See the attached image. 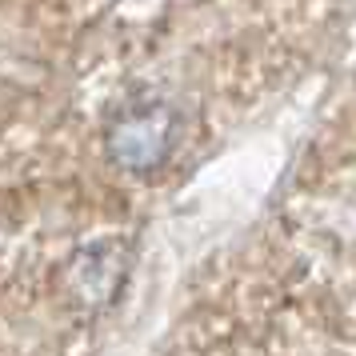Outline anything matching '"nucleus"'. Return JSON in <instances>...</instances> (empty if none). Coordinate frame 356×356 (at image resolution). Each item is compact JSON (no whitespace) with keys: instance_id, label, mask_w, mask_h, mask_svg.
<instances>
[{"instance_id":"nucleus-2","label":"nucleus","mask_w":356,"mask_h":356,"mask_svg":"<svg viewBox=\"0 0 356 356\" xmlns=\"http://www.w3.org/2000/svg\"><path fill=\"white\" fill-rule=\"evenodd\" d=\"M124 276V257L120 244H92L72 260V292L84 305H104L113 300L116 284Z\"/></svg>"},{"instance_id":"nucleus-1","label":"nucleus","mask_w":356,"mask_h":356,"mask_svg":"<svg viewBox=\"0 0 356 356\" xmlns=\"http://www.w3.org/2000/svg\"><path fill=\"white\" fill-rule=\"evenodd\" d=\"M104 148H108L113 164H120V168L152 172L177 148V113L161 100L132 104L129 113H120L113 120V129L104 136Z\"/></svg>"}]
</instances>
